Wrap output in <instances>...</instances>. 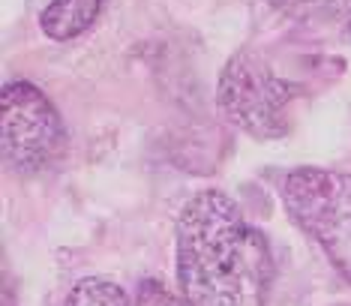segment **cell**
Returning <instances> with one entry per match:
<instances>
[{
  "mask_svg": "<svg viewBox=\"0 0 351 306\" xmlns=\"http://www.w3.org/2000/svg\"><path fill=\"white\" fill-rule=\"evenodd\" d=\"M178 285L186 306H267L274 252L222 189H202L174 225Z\"/></svg>",
  "mask_w": 351,
  "mask_h": 306,
  "instance_id": "cell-1",
  "label": "cell"
},
{
  "mask_svg": "<svg viewBox=\"0 0 351 306\" xmlns=\"http://www.w3.org/2000/svg\"><path fill=\"white\" fill-rule=\"evenodd\" d=\"M294 87L255 51H237L219 72L217 106L234 130L270 141L291 130Z\"/></svg>",
  "mask_w": 351,
  "mask_h": 306,
  "instance_id": "cell-2",
  "label": "cell"
},
{
  "mask_svg": "<svg viewBox=\"0 0 351 306\" xmlns=\"http://www.w3.org/2000/svg\"><path fill=\"white\" fill-rule=\"evenodd\" d=\"M282 201L291 220L351 283V174L315 165L294 168L282 180Z\"/></svg>",
  "mask_w": 351,
  "mask_h": 306,
  "instance_id": "cell-3",
  "label": "cell"
},
{
  "mask_svg": "<svg viewBox=\"0 0 351 306\" xmlns=\"http://www.w3.org/2000/svg\"><path fill=\"white\" fill-rule=\"evenodd\" d=\"M0 150L15 174H36L60 156L66 126L51 99L30 82H10L0 93Z\"/></svg>",
  "mask_w": 351,
  "mask_h": 306,
  "instance_id": "cell-4",
  "label": "cell"
},
{
  "mask_svg": "<svg viewBox=\"0 0 351 306\" xmlns=\"http://www.w3.org/2000/svg\"><path fill=\"white\" fill-rule=\"evenodd\" d=\"M102 6L106 0H49L39 15V27L54 43H66L97 24Z\"/></svg>",
  "mask_w": 351,
  "mask_h": 306,
  "instance_id": "cell-5",
  "label": "cell"
},
{
  "mask_svg": "<svg viewBox=\"0 0 351 306\" xmlns=\"http://www.w3.org/2000/svg\"><path fill=\"white\" fill-rule=\"evenodd\" d=\"M63 306H130V297L117 283L102 276H87L69 292Z\"/></svg>",
  "mask_w": 351,
  "mask_h": 306,
  "instance_id": "cell-6",
  "label": "cell"
},
{
  "mask_svg": "<svg viewBox=\"0 0 351 306\" xmlns=\"http://www.w3.org/2000/svg\"><path fill=\"white\" fill-rule=\"evenodd\" d=\"M300 19H322V21H351V0H298L291 6Z\"/></svg>",
  "mask_w": 351,
  "mask_h": 306,
  "instance_id": "cell-7",
  "label": "cell"
},
{
  "mask_svg": "<svg viewBox=\"0 0 351 306\" xmlns=\"http://www.w3.org/2000/svg\"><path fill=\"white\" fill-rule=\"evenodd\" d=\"M132 306H186V303L178 301L159 279H145V283L138 285V294H135Z\"/></svg>",
  "mask_w": 351,
  "mask_h": 306,
  "instance_id": "cell-8",
  "label": "cell"
},
{
  "mask_svg": "<svg viewBox=\"0 0 351 306\" xmlns=\"http://www.w3.org/2000/svg\"><path fill=\"white\" fill-rule=\"evenodd\" d=\"M270 3H274L276 10H285V12H291V6L298 3V0H270Z\"/></svg>",
  "mask_w": 351,
  "mask_h": 306,
  "instance_id": "cell-9",
  "label": "cell"
},
{
  "mask_svg": "<svg viewBox=\"0 0 351 306\" xmlns=\"http://www.w3.org/2000/svg\"><path fill=\"white\" fill-rule=\"evenodd\" d=\"M348 36H351V21H348Z\"/></svg>",
  "mask_w": 351,
  "mask_h": 306,
  "instance_id": "cell-10",
  "label": "cell"
}]
</instances>
